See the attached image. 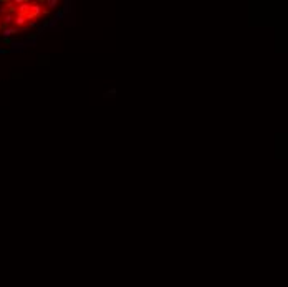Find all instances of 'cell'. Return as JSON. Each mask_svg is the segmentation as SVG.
<instances>
[{
	"label": "cell",
	"mask_w": 288,
	"mask_h": 287,
	"mask_svg": "<svg viewBox=\"0 0 288 287\" xmlns=\"http://www.w3.org/2000/svg\"><path fill=\"white\" fill-rule=\"evenodd\" d=\"M46 5H48V8H58V2L57 0H48V2H45Z\"/></svg>",
	"instance_id": "2"
},
{
	"label": "cell",
	"mask_w": 288,
	"mask_h": 287,
	"mask_svg": "<svg viewBox=\"0 0 288 287\" xmlns=\"http://www.w3.org/2000/svg\"><path fill=\"white\" fill-rule=\"evenodd\" d=\"M70 5H71V2H65V5H63V8L60 10V12L63 13V15H66L68 12L71 10V7H70Z\"/></svg>",
	"instance_id": "1"
}]
</instances>
